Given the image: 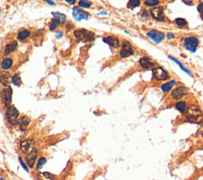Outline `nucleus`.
<instances>
[{"mask_svg":"<svg viewBox=\"0 0 203 180\" xmlns=\"http://www.w3.org/2000/svg\"><path fill=\"white\" fill-rule=\"evenodd\" d=\"M73 34L78 41L83 42V43L92 42L95 39V33L86 29H77L74 30Z\"/></svg>","mask_w":203,"mask_h":180,"instance_id":"obj_1","label":"nucleus"},{"mask_svg":"<svg viewBox=\"0 0 203 180\" xmlns=\"http://www.w3.org/2000/svg\"><path fill=\"white\" fill-rule=\"evenodd\" d=\"M186 117L190 122H198L201 121L203 118V113L199 107L196 105L191 104L188 106L187 110H186Z\"/></svg>","mask_w":203,"mask_h":180,"instance_id":"obj_2","label":"nucleus"},{"mask_svg":"<svg viewBox=\"0 0 203 180\" xmlns=\"http://www.w3.org/2000/svg\"><path fill=\"white\" fill-rule=\"evenodd\" d=\"M6 117L8 124L12 126L18 125L19 120V112L14 105H10L7 107L6 112Z\"/></svg>","mask_w":203,"mask_h":180,"instance_id":"obj_3","label":"nucleus"},{"mask_svg":"<svg viewBox=\"0 0 203 180\" xmlns=\"http://www.w3.org/2000/svg\"><path fill=\"white\" fill-rule=\"evenodd\" d=\"M200 41L198 38H195V37H187L184 39L183 46L186 50L194 53L197 50V48L198 47Z\"/></svg>","mask_w":203,"mask_h":180,"instance_id":"obj_4","label":"nucleus"},{"mask_svg":"<svg viewBox=\"0 0 203 180\" xmlns=\"http://www.w3.org/2000/svg\"><path fill=\"white\" fill-rule=\"evenodd\" d=\"M12 94H13V90L10 86L4 87L3 89H2L0 91L1 102L5 106L8 107L9 106H10L12 101Z\"/></svg>","mask_w":203,"mask_h":180,"instance_id":"obj_5","label":"nucleus"},{"mask_svg":"<svg viewBox=\"0 0 203 180\" xmlns=\"http://www.w3.org/2000/svg\"><path fill=\"white\" fill-rule=\"evenodd\" d=\"M152 76L156 81H165L169 79L170 75L168 71L163 67H155L152 69Z\"/></svg>","mask_w":203,"mask_h":180,"instance_id":"obj_6","label":"nucleus"},{"mask_svg":"<svg viewBox=\"0 0 203 180\" xmlns=\"http://www.w3.org/2000/svg\"><path fill=\"white\" fill-rule=\"evenodd\" d=\"M134 51H133V47L132 44L129 41H124L121 44V48L119 54L121 58H127L130 56L133 55Z\"/></svg>","mask_w":203,"mask_h":180,"instance_id":"obj_7","label":"nucleus"},{"mask_svg":"<svg viewBox=\"0 0 203 180\" xmlns=\"http://www.w3.org/2000/svg\"><path fill=\"white\" fill-rule=\"evenodd\" d=\"M149 13L152 16V18L157 22H164L165 18L164 14V9L163 6H156L152 8L149 10Z\"/></svg>","mask_w":203,"mask_h":180,"instance_id":"obj_8","label":"nucleus"},{"mask_svg":"<svg viewBox=\"0 0 203 180\" xmlns=\"http://www.w3.org/2000/svg\"><path fill=\"white\" fill-rule=\"evenodd\" d=\"M38 149L34 148L30 151V153L26 155V164L27 165L28 168L33 169L34 167L37 162V159H38Z\"/></svg>","mask_w":203,"mask_h":180,"instance_id":"obj_9","label":"nucleus"},{"mask_svg":"<svg viewBox=\"0 0 203 180\" xmlns=\"http://www.w3.org/2000/svg\"><path fill=\"white\" fill-rule=\"evenodd\" d=\"M188 94V89L184 86H178L172 91L171 96L175 100H180Z\"/></svg>","mask_w":203,"mask_h":180,"instance_id":"obj_10","label":"nucleus"},{"mask_svg":"<svg viewBox=\"0 0 203 180\" xmlns=\"http://www.w3.org/2000/svg\"><path fill=\"white\" fill-rule=\"evenodd\" d=\"M35 141L34 139L27 138L22 140L20 142V150L24 155H27L32 149H34Z\"/></svg>","mask_w":203,"mask_h":180,"instance_id":"obj_11","label":"nucleus"},{"mask_svg":"<svg viewBox=\"0 0 203 180\" xmlns=\"http://www.w3.org/2000/svg\"><path fill=\"white\" fill-rule=\"evenodd\" d=\"M147 37L155 44H160L164 39V34L157 30H151L147 33Z\"/></svg>","mask_w":203,"mask_h":180,"instance_id":"obj_12","label":"nucleus"},{"mask_svg":"<svg viewBox=\"0 0 203 180\" xmlns=\"http://www.w3.org/2000/svg\"><path fill=\"white\" fill-rule=\"evenodd\" d=\"M73 18L75 22H80L82 20H87L90 17V14L87 12L81 10L78 7H74L72 10Z\"/></svg>","mask_w":203,"mask_h":180,"instance_id":"obj_13","label":"nucleus"},{"mask_svg":"<svg viewBox=\"0 0 203 180\" xmlns=\"http://www.w3.org/2000/svg\"><path fill=\"white\" fill-rule=\"evenodd\" d=\"M139 65L144 69H152L155 67L156 62L148 56H143L139 59Z\"/></svg>","mask_w":203,"mask_h":180,"instance_id":"obj_14","label":"nucleus"},{"mask_svg":"<svg viewBox=\"0 0 203 180\" xmlns=\"http://www.w3.org/2000/svg\"><path fill=\"white\" fill-rule=\"evenodd\" d=\"M103 41L114 49H118L120 45V41H119L118 38L113 35H109L103 38Z\"/></svg>","mask_w":203,"mask_h":180,"instance_id":"obj_15","label":"nucleus"},{"mask_svg":"<svg viewBox=\"0 0 203 180\" xmlns=\"http://www.w3.org/2000/svg\"><path fill=\"white\" fill-rule=\"evenodd\" d=\"M17 48H18V42L16 41H11L6 44L5 48H4L3 55L8 56L10 55V54L13 53Z\"/></svg>","mask_w":203,"mask_h":180,"instance_id":"obj_16","label":"nucleus"},{"mask_svg":"<svg viewBox=\"0 0 203 180\" xmlns=\"http://www.w3.org/2000/svg\"><path fill=\"white\" fill-rule=\"evenodd\" d=\"M11 78L10 72L8 71H0V84H2L5 87L9 86L10 79Z\"/></svg>","mask_w":203,"mask_h":180,"instance_id":"obj_17","label":"nucleus"},{"mask_svg":"<svg viewBox=\"0 0 203 180\" xmlns=\"http://www.w3.org/2000/svg\"><path fill=\"white\" fill-rule=\"evenodd\" d=\"M30 123V119L27 116H22L19 118L18 122V125L19 126V129L22 131H24L25 129L29 126Z\"/></svg>","mask_w":203,"mask_h":180,"instance_id":"obj_18","label":"nucleus"},{"mask_svg":"<svg viewBox=\"0 0 203 180\" xmlns=\"http://www.w3.org/2000/svg\"><path fill=\"white\" fill-rule=\"evenodd\" d=\"M13 64H14V60H13L12 58L5 57L2 59V62H1V68H2V70L6 71V70L8 69H10L12 66H13Z\"/></svg>","mask_w":203,"mask_h":180,"instance_id":"obj_19","label":"nucleus"},{"mask_svg":"<svg viewBox=\"0 0 203 180\" xmlns=\"http://www.w3.org/2000/svg\"><path fill=\"white\" fill-rule=\"evenodd\" d=\"M176 82H177L176 79H172L171 81L167 82V83H164L163 85H161L160 89H161V91H163V92H164V93L168 92V91H171V90L175 87V85L176 84Z\"/></svg>","mask_w":203,"mask_h":180,"instance_id":"obj_20","label":"nucleus"},{"mask_svg":"<svg viewBox=\"0 0 203 180\" xmlns=\"http://www.w3.org/2000/svg\"><path fill=\"white\" fill-rule=\"evenodd\" d=\"M30 36H31V32L30 30H23L18 32V34H17V39L20 41H22L27 40Z\"/></svg>","mask_w":203,"mask_h":180,"instance_id":"obj_21","label":"nucleus"},{"mask_svg":"<svg viewBox=\"0 0 203 180\" xmlns=\"http://www.w3.org/2000/svg\"><path fill=\"white\" fill-rule=\"evenodd\" d=\"M168 58H169L170 59H172V60L173 62H175V63H177L178 65H179V67H180V69L183 70V71L184 72H186V73L188 75H190V77H193V75H192L191 72H190V71L189 70H188L187 68V67H186L185 66H184L183 64V63H182L181 62L179 61V60H178V59H176V58H175V57H174V56H168Z\"/></svg>","mask_w":203,"mask_h":180,"instance_id":"obj_22","label":"nucleus"},{"mask_svg":"<svg viewBox=\"0 0 203 180\" xmlns=\"http://www.w3.org/2000/svg\"><path fill=\"white\" fill-rule=\"evenodd\" d=\"M38 180H54V175L47 171L45 172H39L37 175Z\"/></svg>","mask_w":203,"mask_h":180,"instance_id":"obj_23","label":"nucleus"},{"mask_svg":"<svg viewBox=\"0 0 203 180\" xmlns=\"http://www.w3.org/2000/svg\"><path fill=\"white\" fill-rule=\"evenodd\" d=\"M52 15L53 16V18H56V19H57L59 21L60 24H64L66 22V20H67V18H66L65 14H61V13H59V12H56V13H52Z\"/></svg>","mask_w":203,"mask_h":180,"instance_id":"obj_24","label":"nucleus"},{"mask_svg":"<svg viewBox=\"0 0 203 180\" xmlns=\"http://www.w3.org/2000/svg\"><path fill=\"white\" fill-rule=\"evenodd\" d=\"M176 108L181 113H185L187 110V103L185 101H179L176 103Z\"/></svg>","mask_w":203,"mask_h":180,"instance_id":"obj_25","label":"nucleus"},{"mask_svg":"<svg viewBox=\"0 0 203 180\" xmlns=\"http://www.w3.org/2000/svg\"><path fill=\"white\" fill-rule=\"evenodd\" d=\"M46 162H47V160H46L45 157H40V158L38 159V162L36 163V164H36V169H37L38 171L41 170V169L43 167L44 165L45 164Z\"/></svg>","mask_w":203,"mask_h":180,"instance_id":"obj_26","label":"nucleus"},{"mask_svg":"<svg viewBox=\"0 0 203 180\" xmlns=\"http://www.w3.org/2000/svg\"><path fill=\"white\" fill-rule=\"evenodd\" d=\"M160 2L159 0H146L144 2V5L148 7H156L157 6Z\"/></svg>","mask_w":203,"mask_h":180,"instance_id":"obj_27","label":"nucleus"},{"mask_svg":"<svg viewBox=\"0 0 203 180\" xmlns=\"http://www.w3.org/2000/svg\"><path fill=\"white\" fill-rule=\"evenodd\" d=\"M11 82L13 83L14 86L19 87L22 83V80H21V76H20L19 73H16L15 75L11 78Z\"/></svg>","mask_w":203,"mask_h":180,"instance_id":"obj_28","label":"nucleus"},{"mask_svg":"<svg viewBox=\"0 0 203 180\" xmlns=\"http://www.w3.org/2000/svg\"><path fill=\"white\" fill-rule=\"evenodd\" d=\"M175 24H176V26H179V27H184V26H187V21L184 18H178L175 20Z\"/></svg>","mask_w":203,"mask_h":180,"instance_id":"obj_29","label":"nucleus"},{"mask_svg":"<svg viewBox=\"0 0 203 180\" xmlns=\"http://www.w3.org/2000/svg\"><path fill=\"white\" fill-rule=\"evenodd\" d=\"M141 2H140V0H130V1H129L128 2V6L129 8H131V9H134V8L138 7V6H140Z\"/></svg>","mask_w":203,"mask_h":180,"instance_id":"obj_30","label":"nucleus"},{"mask_svg":"<svg viewBox=\"0 0 203 180\" xmlns=\"http://www.w3.org/2000/svg\"><path fill=\"white\" fill-rule=\"evenodd\" d=\"M60 22L57 19H56V18H53L51 20V22H50L49 25V30L50 31H54V30L56 29V28L59 26Z\"/></svg>","mask_w":203,"mask_h":180,"instance_id":"obj_31","label":"nucleus"},{"mask_svg":"<svg viewBox=\"0 0 203 180\" xmlns=\"http://www.w3.org/2000/svg\"><path fill=\"white\" fill-rule=\"evenodd\" d=\"M78 5L80 7L83 8H90L92 6V2H90V1H85V0H80L78 2Z\"/></svg>","mask_w":203,"mask_h":180,"instance_id":"obj_32","label":"nucleus"},{"mask_svg":"<svg viewBox=\"0 0 203 180\" xmlns=\"http://www.w3.org/2000/svg\"><path fill=\"white\" fill-rule=\"evenodd\" d=\"M149 18V12L145 9H143L141 12V18L144 20H148Z\"/></svg>","mask_w":203,"mask_h":180,"instance_id":"obj_33","label":"nucleus"},{"mask_svg":"<svg viewBox=\"0 0 203 180\" xmlns=\"http://www.w3.org/2000/svg\"><path fill=\"white\" fill-rule=\"evenodd\" d=\"M18 160H19L20 164L22 165V167H23L24 170L26 171H27V172H29V168H28L27 165H26V162H25V161H24L23 160H22V157H18Z\"/></svg>","mask_w":203,"mask_h":180,"instance_id":"obj_34","label":"nucleus"},{"mask_svg":"<svg viewBox=\"0 0 203 180\" xmlns=\"http://www.w3.org/2000/svg\"><path fill=\"white\" fill-rule=\"evenodd\" d=\"M198 11L199 12L200 14H203V1H201V2H199V4H198Z\"/></svg>","mask_w":203,"mask_h":180,"instance_id":"obj_35","label":"nucleus"},{"mask_svg":"<svg viewBox=\"0 0 203 180\" xmlns=\"http://www.w3.org/2000/svg\"><path fill=\"white\" fill-rule=\"evenodd\" d=\"M63 34L62 30H57V31L56 32V39H60L63 37Z\"/></svg>","mask_w":203,"mask_h":180,"instance_id":"obj_36","label":"nucleus"},{"mask_svg":"<svg viewBox=\"0 0 203 180\" xmlns=\"http://www.w3.org/2000/svg\"><path fill=\"white\" fill-rule=\"evenodd\" d=\"M167 38H168V39H175L176 38V35L174 34H172V33H168V34H167Z\"/></svg>","mask_w":203,"mask_h":180,"instance_id":"obj_37","label":"nucleus"},{"mask_svg":"<svg viewBox=\"0 0 203 180\" xmlns=\"http://www.w3.org/2000/svg\"><path fill=\"white\" fill-rule=\"evenodd\" d=\"M200 125V134H201V137L203 138V121H201V122L199 123Z\"/></svg>","mask_w":203,"mask_h":180,"instance_id":"obj_38","label":"nucleus"},{"mask_svg":"<svg viewBox=\"0 0 203 180\" xmlns=\"http://www.w3.org/2000/svg\"><path fill=\"white\" fill-rule=\"evenodd\" d=\"M66 2L68 3L69 5H75V4L76 3V1H75V0H73V1H71V0H67Z\"/></svg>","mask_w":203,"mask_h":180,"instance_id":"obj_39","label":"nucleus"},{"mask_svg":"<svg viewBox=\"0 0 203 180\" xmlns=\"http://www.w3.org/2000/svg\"><path fill=\"white\" fill-rule=\"evenodd\" d=\"M183 3H186L187 5H189V6H191V5H193V1H183Z\"/></svg>","mask_w":203,"mask_h":180,"instance_id":"obj_40","label":"nucleus"},{"mask_svg":"<svg viewBox=\"0 0 203 180\" xmlns=\"http://www.w3.org/2000/svg\"><path fill=\"white\" fill-rule=\"evenodd\" d=\"M45 2L49 3V5H52V6H56L55 2H52V1H45Z\"/></svg>","mask_w":203,"mask_h":180,"instance_id":"obj_41","label":"nucleus"},{"mask_svg":"<svg viewBox=\"0 0 203 180\" xmlns=\"http://www.w3.org/2000/svg\"><path fill=\"white\" fill-rule=\"evenodd\" d=\"M99 14H103V15H107V12H100V13H99Z\"/></svg>","mask_w":203,"mask_h":180,"instance_id":"obj_42","label":"nucleus"},{"mask_svg":"<svg viewBox=\"0 0 203 180\" xmlns=\"http://www.w3.org/2000/svg\"><path fill=\"white\" fill-rule=\"evenodd\" d=\"M0 180H5V179H4L3 178H0Z\"/></svg>","mask_w":203,"mask_h":180,"instance_id":"obj_43","label":"nucleus"},{"mask_svg":"<svg viewBox=\"0 0 203 180\" xmlns=\"http://www.w3.org/2000/svg\"><path fill=\"white\" fill-rule=\"evenodd\" d=\"M201 18H202V19H203V14H201Z\"/></svg>","mask_w":203,"mask_h":180,"instance_id":"obj_44","label":"nucleus"}]
</instances>
